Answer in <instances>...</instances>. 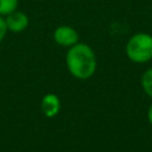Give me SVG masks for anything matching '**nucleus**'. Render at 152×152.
Listing matches in <instances>:
<instances>
[{"label": "nucleus", "instance_id": "f257e3e1", "mask_svg": "<svg viewBox=\"0 0 152 152\" xmlns=\"http://www.w3.org/2000/svg\"><path fill=\"white\" fill-rule=\"evenodd\" d=\"M66 65L76 78H89L96 69V57L93 49L83 43H76L70 46L66 53Z\"/></svg>", "mask_w": 152, "mask_h": 152}, {"label": "nucleus", "instance_id": "6e6552de", "mask_svg": "<svg viewBox=\"0 0 152 152\" xmlns=\"http://www.w3.org/2000/svg\"><path fill=\"white\" fill-rule=\"evenodd\" d=\"M6 32H7V26H6V21L5 19L0 15V42L4 39V37L6 36Z\"/></svg>", "mask_w": 152, "mask_h": 152}, {"label": "nucleus", "instance_id": "1a4fd4ad", "mask_svg": "<svg viewBox=\"0 0 152 152\" xmlns=\"http://www.w3.org/2000/svg\"><path fill=\"white\" fill-rule=\"evenodd\" d=\"M147 119H148V122L152 125V103L150 104V107L147 109Z\"/></svg>", "mask_w": 152, "mask_h": 152}, {"label": "nucleus", "instance_id": "0eeeda50", "mask_svg": "<svg viewBox=\"0 0 152 152\" xmlns=\"http://www.w3.org/2000/svg\"><path fill=\"white\" fill-rule=\"evenodd\" d=\"M19 0H0V15H7L17 10Z\"/></svg>", "mask_w": 152, "mask_h": 152}, {"label": "nucleus", "instance_id": "7ed1b4c3", "mask_svg": "<svg viewBox=\"0 0 152 152\" xmlns=\"http://www.w3.org/2000/svg\"><path fill=\"white\" fill-rule=\"evenodd\" d=\"M53 39L57 44L62 46H72L78 42V33L71 26L62 25L58 26L53 32Z\"/></svg>", "mask_w": 152, "mask_h": 152}, {"label": "nucleus", "instance_id": "20e7f679", "mask_svg": "<svg viewBox=\"0 0 152 152\" xmlns=\"http://www.w3.org/2000/svg\"><path fill=\"white\" fill-rule=\"evenodd\" d=\"M6 26L7 30L12 32H23L27 26H28V17L21 12V11H13L12 13L6 15Z\"/></svg>", "mask_w": 152, "mask_h": 152}, {"label": "nucleus", "instance_id": "f03ea898", "mask_svg": "<svg viewBox=\"0 0 152 152\" xmlns=\"http://www.w3.org/2000/svg\"><path fill=\"white\" fill-rule=\"evenodd\" d=\"M127 57L135 63H146L152 59V36L137 33L132 36L126 45Z\"/></svg>", "mask_w": 152, "mask_h": 152}, {"label": "nucleus", "instance_id": "39448f33", "mask_svg": "<svg viewBox=\"0 0 152 152\" xmlns=\"http://www.w3.org/2000/svg\"><path fill=\"white\" fill-rule=\"evenodd\" d=\"M59 100L55 94H48L42 100V110L48 118L55 116L59 112Z\"/></svg>", "mask_w": 152, "mask_h": 152}, {"label": "nucleus", "instance_id": "423d86ee", "mask_svg": "<svg viewBox=\"0 0 152 152\" xmlns=\"http://www.w3.org/2000/svg\"><path fill=\"white\" fill-rule=\"evenodd\" d=\"M141 87L144 91L152 97V68L147 69L141 76Z\"/></svg>", "mask_w": 152, "mask_h": 152}]
</instances>
